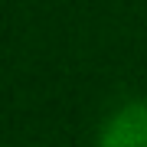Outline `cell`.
I'll use <instances>...</instances> for the list:
<instances>
[{"label": "cell", "instance_id": "cell-1", "mask_svg": "<svg viewBox=\"0 0 147 147\" xmlns=\"http://www.w3.org/2000/svg\"><path fill=\"white\" fill-rule=\"evenodd\" d=\"M101 147H147V105L134 101L121 108L108 121L101 134Z\"/></svg>", "mask_w": 147, "mask_h": 147}]
</instances>
